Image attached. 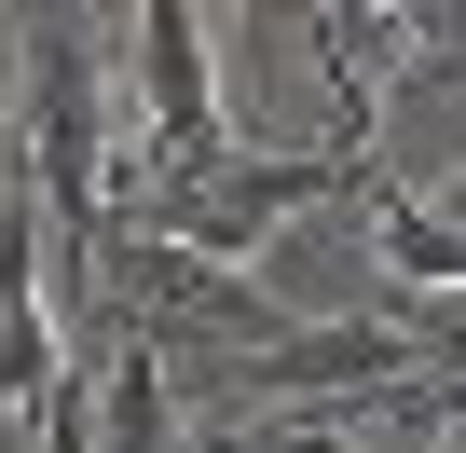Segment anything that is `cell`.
<instances>
[{"label": "cell", "mask_w": 466, "mask_h": 453, "mask_svg": "<svg viewBox=\"0 0 466 453\" xmlns=\"http://www.w3.org/2000/svg\"><path fill=\"white\" fill-rule=\"evenodd\" d=\"M83 357H96V453H206L165 357H137V344H83Z\"/></svg>", "instance_id": "1"}]
</instances>
